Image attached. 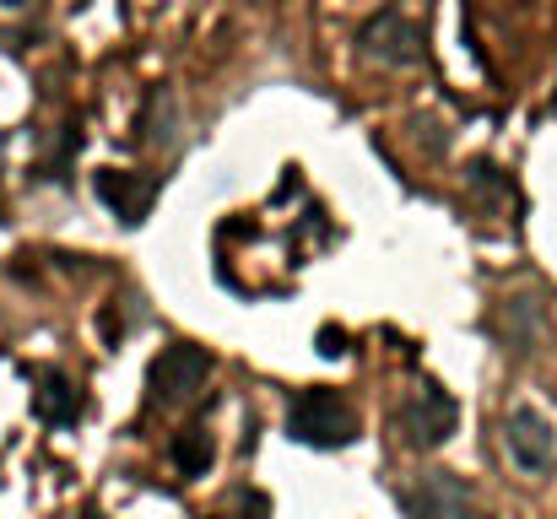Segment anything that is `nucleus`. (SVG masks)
I'll return each mask as SVG.
<instances>
[{
	"label": "nucleus",
	"instance_id": "1",
	"mask_svg": "<svg viewBox=\"0 0 557 519\" xmlns=\"http://www.w3.org/2000/svg\"><path fill=\"white\" fill-rule=\"evenodd\" d=\"M287 433L298 444H314V449H342L358 438V417L352 406L336 395V390H298L293 406H287Z\"/></svg>",
	"mask_w": 557,
	"mask_h": 519
},
{
	"label": "nucleus",
	"instance_id": "2",
	"mask_svg": "<svg viewBox=\"0 0 557 519\" xmlns=\"http://www.w3.org/2000/svg\"><path fill=\"white\" fill-rule=\"evenodd\" d=\"M358 54L373 65H389V71H406L422 60V27L400 11V5H379L369 22L358 27Z\"/></svg>",
	"mask_w": 557,
	"mask_h": 519
},
{
	"label": "nucleus",
	"instance_id": "3",
	"mask_svg": "<svg viewBox=\"0 0 557 519\" xmlns=\"http://www.w3.org/2000/svg\"><path fill=\"white\" fill-rule=\"evenodd\" d=\"M400 438L411 444V449H438V444H449V433H455V422H460V406H455V395L449 390H438L433 379H422L406 400H400Z\"/></svg>",
	"mask_w": 557,
	"mask_h": 519
},
{
	"label": "nucleus",
	"instance_id": "4",
	"mask_svg": "<svg viewBox=\"0 0 557 519\" xmlns=\"http://www.w3.org/2000/svg\"><path fill=\"white\" fill-rule=\"evenodd\" d=\"M504 449L525 477H547L557 466V422L536 406H515L504 417Z\"/></svg>",
	"mask_w": 557,
	"mask_h": 519
},
{
	"label": "nucleus",
	"instance_id": "5",
	"mask_svg": "<svg viewBox=\"0 0 557 519\" xmlns=\"http://www.w3.org/2000/svg\"><path fill=\"white\" fill-rule=\"evenodd\" d=\"M206 379H211V357H206L200 346H189V342L163 346V357H158L152 373H147L158 406H189V400L206 390Z\"/></svg>",
	"mask_w": 557,
	"mask_h": 519
},
{
	"label": "nucleus",
	"instance_id": "6",
	"mask_svg": "<svg viewBox=\"0 0 557 519\" xmlns=\"http://www.w3.org/2000/svg\"><path fill=\"white\" fill-rule=\"evenodd\" d=\"M406 515L411 519H476V509H471V493L449 471H428L406 493Z\"/></svg>",
	"mask_w": 557,
	"mask_h": 519
},
{
	"label": "nucleus",
	"instance_id": "7",
	"mask_svg": "<svg viewBox=\"0 0 557 519\" xmlns=\"http://www.w3.org/2000/svg\"><path fill=\"white\" fill-rule=\"evenodd\" d=\"M152 195H158V178H152V173H120V169L98 173V200H103L125 227H141V222H147Z\"/></svg>",
	"mask_w": 557,
	"mask_h": 519
},
{
	"label": "nucleus",
	"instance_id": "8",
	"mask_svg": "<svg viewBox=\"0 0 557 519\" xmlns=\"http://www.w3.org/2000/svg\"><path fill=\"white\" fill-rule=\"evenodd\" d=\"M174 125H180V103L169 87H152L141 98V114H136V141L141 147H169L174 141Z\"/></svg>",
	"mask_w": 557,
	"mask_h": 519
},
{
	"label": "nucleus",
	"instance_id": "9",
	"mask_svg": "<svg viewBox=\"0 0 557 519\" xmlns=\"http://www.w3.org/2000/svg\"><path fill=\"white\" fill-rule=\"evenodd\" d=\"M33 406H38V417H44V422H54V428H65V422H76V417H82V395L71 390V379H65V373H44V379H38Z\"/></svg>",
	"mask_w": 557,
	"mask_h": 519
},
{
	"label": "nucleus",
	"instance_id": "10",
	"mask_svg": "<svg viewBox=\"0 0 557 519\" xmlns=\"http://www.w3.org/2000/svg\"><path fill=\"white\" fill-rule=\"evenodd\" d=\"M169 460H174V471H180V477H206V466L216 460L211 433H206V428H180V433H174V444H169Z\"/></svg>",
	"mask_w": 557,
	"mask_h": 519
},
{
	"label": "nucleus",
	"instance_id": "11",
	"mask_svg": "<svg viewBox=\"0 0 557 519\" xmlns=\"http://www.w3.org/2000/svg\"><path fill=\"white\" fill-rule=\"evenodd\" d=\"M504 325H509V346L515 351H536V304L531 298H509Z\"/></svg>",
	"mask_w": 557,
	"mask_h": 519
},
{
	"label": "nucleus",
	"instance_id": "12",
	"mask_svg": "<svg viewBox=\"0 0 557 519\" xmlns=\"http://www.w3.org/2000/svg\"><path fill=\"white\" fill-rule=\"evenodd\" d=\"M5 11H27V5H38V0H0Z\"/></svg>",
	"mask_w": 557,
	"mask_h": 519
}]
</instances>
